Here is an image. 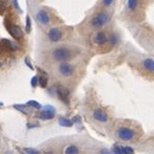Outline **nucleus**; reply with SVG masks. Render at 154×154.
Returning a JSON list of instances; mask_svg holds the SVG:
<instances>
[{
  "label": "nucleus",
  "mask_w": 154,
  "mask_h": 154,
  "mask_svg": "<svg viewBox=\"0 0 154 154\" xmlns=\"http://www.w3.org/2000/svg\"><path fill=\"white\" fill-rule=\"evenodd\" d=\"M116 135L120 141L123 142H133L137 139L139 132L134 126L130 125H120L116 130Z\"/></svg>",
  "instance_id": "nucleus-1"
},
{
  "label": "nucleus",
  "mask_w": 154,
  "mask_h": 154,
  "mask_svg": "<svg viewBox=\"0 0 154 154\" xmlns=\"http://www.w3.org/2000/svg\"><path fill=\"white\" fill-rule=\"evenodd\" d=\"M73 56V51L65 46L57 47L52 51V57L57 62H68Z\"/></svg>",
  "instance_id": "nucleus-2"
},
{
  "label": "nucleus",
  "mask_w": 154,
  "mask_h": 154,
  "mask_svg": "<svg viewBox=\"0 0 154 154\" xmlns=\"http://www.w3.org/2000/svg\"><path fill=\"white\" fill-rule=\"evenodd\" d=\"M109 19H110L109 14L103 11V12L96 14V15L90 20L89 25L92 27V28H96V29L101 28V27H103L106 23H108Z\"/></svg>",
  "instance_id": "nucleus-3"
},
{
  "label": "nucleus",
  "mask_w": 154,
  "mask_h": 154,
  "mask_svg": "<svg viewBox=\"0 0 154 154\" xmlns=\"http://www.w3.org/2000/svg\"><path fill=\"white\" fill-rule=\"evenodd\" d=\"M58 72L63 77H71L75 72V68L68 62H60L58 65Z\"/></svg>",
  "instance_id": "nucleus-4"
},
{
  "label": "nucleus",
  "mask_w": 154,
  "mask_h": 154,
  "mask_svg": "<svg viewBox=\"0 0 154 154\" xmlns=\"http://www.w3.org/2000/svg\"><path fill=\"white\" fill-rule=\"evenodd\" d=\"M108 38H109V35L105 32L103 30H99L97 32H95L93 35L92 41L95 45H98V46H103L106 43H108Z\"/></svg>",
  "instance_id": "nucleus-5"
},
{
  "label": "nucleus",
  "mask_w": 154,
  "mask_h": 154,
  "mask_svg": "<svg viewBox=\"0 0 154 154\" xmlns=\"http://www.w3.org/2000/svg\"><path fill=\"white\" fill-rule=\"evenodd\" d=\"M5 27H6V30L8 31V33H10L15 40L19 41L23 38V31H22V29L20 28L19 26L16 25V24H13V23H11V22H8V23H6Z\"/></svg>",
  "instance_id": "nucleus-6"
},
{
  "label": "nucleus",
  "mask_w": 154,
  "mask_h": 154,
  "mask_svg": "<svg viewBox=\"0 0 154 154\" xmlns=\"http://www.w3.org/2000/svg\"><path fill=\"white\" fill-rule=\"evenodd\" d=\"M92 117L95 121L99 122V123H106V122L108 121V119H109L108 114L101 107L95 108L92 112Z\"/></svg>",
  "instance_id": "nucleus-7"
},
{
  "label": "nucleus",
  "mask_w": 154,
  "mask_h": 154,
  "mask_svg": "<svg viewBox=\"0 0 154 154\" xmlns=\"http://www.w3.org/2000/svg\"><path fill=\"white\" fill-rule=\"evenodd\" d=\"M47 35H48L49 40L52 43H57L63 38V31L57 27H52V28L49 29Z\"/></svg>",
  "instance_id": "nucleus-8"
},
{
  "label": "nucleus",
  "mask_w": 154,
  "mask_h": 154,
  "mask_svg": "<svg viewBox=\"0 0 154 154\" xmlns=\"http://www.w3.org/2000/svg\"><path fill=\"white\" fill-rule=\"evenodd\" d=\"M56 95L60 98V100L62 102H64L66 104L69 103V97H70V92L69 90L66 87H63V85H60L56 89Z\"/></svg>",
  "instance_id": "nucleus-9"
},
{
  "label": "nucleus",
  "mask_w": 154,
  "mask_h": 154,
  "mask_svg": "<svg viewBox=\"0 0 154 154\" xmlns=\"http://www.w3.org/2000/svg\"><path fill=\"white\" fill-rule=\"evenodd\" d=\"M1 44L2 46L4 47L5 49L10 51H18V50H21V47L17 44V43L13 42V41L8 40V38H2L1 40Z\"/></svg>",
  "instance_id": "nucleus-10"
},
{
  "label": "nucleus",
  "mask_w": 154,
  "mask_h": 154,
  "mask_svg": "<svg viewBox=\"0 0 154 154\" xmlns=\"http://www.w3.org/2000/svg\"><path fill=\"white\" fill-rule=\"evenodd\" d=\"M35 17H37L38 21L40 22V23L44 24V25H47V24H49V22H50V16H49V14L45 10H38Z\"/></svg>",
  "instance_id": "nucleus-11"
},
{
  "label": "nucleus",
  "mask_w": 154,
  "mask_h": 154,
  "mask_svg": "<svg viewBox=\"0 0 154 154\" xmlns=\"http://www.w3.org/2000/svg\"><path fill=\"white\" fill-rule=\"evenodd\" d=\"M142 68L149 73H154V60L150 57H145L142 60Z\"/></svg>",
  "instance_id": "nucleus-12"
},
{
  "label": "nucleus",
  "mask_w": 154,
  "mask_h": 154,
  "mask_svg": "<svg viewBox=\"0 0 154 154\" xmlns=\"http://www.w3.org/2000/svg\"><path fill=\"white\" fill-rule=\"evenodd\" d=\"M37 117L41 120H52L54 117H55V112L43 109L42 112H38V114L37 115Z\"/></svg>",
  "instance_id": "nucleus-13"
},
{
  "label": "nucleus",
  "mask_w": 154,
  "mask_h": 154,
  "mask_svg": "<svg viewBox=\"0 0 154 154\" xmlns=\"http://www.w3.org/2000/svg\"><path fill=\"white\" fill-rule=\"evenodd\" d=\"M112 152L114 153H122V154H128L133 153V149L130 147H124V146H115L112 148Z\"/></svg>",
  "instance_id": "nucleus-14"
},
{
  "label": "nucleus",
  "mask_w": 154,
  "mask_h": 154,
  "mask_svg": "<svg viewBox=\"0 0 154 154\" xmlns=\"http://www.w3.org/2000/svg\"><path fill=\"white\" fill-rule=\"evenodd\" d=\"M140 0H127V8L130 12H135L139 8Z\"/></svg>",
  "instance_id": "nucleus-15"
},
{
  "label": "nucleus",
  "mask_w": 154,
  "mask_h": 154,
  "mask_svg": "<svg viewBox=\"0 0 154 154\" xmlns=\"http://www.w3.org/2000/svg\"><path fill=\"white\" fill-rule=\"evenodd\" d=\"M64 152L66 154H77L79 153L80 151H79V148L75 145H70V146H68L67 148L65 149Z\"/></svg>",
  "instance_id": "nucleus-16"
},
{
  "label": "nucleus",
  "mask_w": 154,
  "mask_h": 154,
  "mask_svg": "<svg viewBox=\"0 0 154 154\" xmlns=\"http://www.w3.org/2000/svg\"><path fill=\"white\" fill-rule=\"evenodd\" d=\"M46 75L47 74L45 73L44 75H41L38 77V85H40L42 89H45V88L48 85V77Z\"/></svg>",
  "instance_id": "nucleus-17"
},
{
  "label": "nucleus",
  "mask_w": 154,
  "mask_h": 154,
  "mask_svg": "<svg viewBox=\"0 0 154 154\" xmlns=\"http://www.w3.org/2000/svg\"><path fill=\"white\" fill-rule=\"evenodd\" d=\"M58 122H60V125L64 126V127H71V126H73V122L64 117H60L58 119Z\"/></svg>",
  "instance_id": "nucleus-18"
},
{
  "label": "nucleus",
  "mask_w": 154,
  "mask_h": 154,
  "mask_svg": "<svg viewBox=\"0 0 154 154\" xmlns=\"http://www.w3.org/2000/svg\"><path fill=\"white\" fill-rule=\"evenodd\" d=\"M26 105L27 106H30V107H33V108H35V109H42V105H41L40 103L37 102L35 100H29V101H27V103H26Z\"/></svg>",
  "instance_id": "nucleus-19"
},
{
  "label": "nucleus",
  "mask_w": 154,
  "mask_h": 154,
  "mask_svg": "<svg viewBox=\"0 0 154 154\" xmlns=\"http://www.w3.org/2000/svg\"><path fill=\"white\" fill-rule=\"evenodd\" d=\"M25 29H26V32L29 33L31 31V19L28 15L26 16V21H25Z\"/></svg>",
  "instance_id": "nucleus-20"
},
{
  "label": "nucleus",
  "mask_w": 154,
  "mask_h": 154,
  "mask_svg": "<svg viewBox=\"0 0 154 154\" xmlns=\"http://www.w3.org/2000/svg\"><path fill=\"white\" fill-rule=\"evenodd\" d=\"M14 107H15L16 109L20 110V112H23V114H25V115H28V112H27L26 110L22 109V108L26 107V104H25V105H24V104H15V105H14Z\"/></svg>",
  "instance_id": "nucleus-21"
},
{
  "label": "nucleus",
  "mask_w": 154,
  "mask_h": 154,
  "mask_svg": "<svg viewBox=\"0 0 154 154\" xmlns=\"http://www.w3.org/2000/svg\"><path fill=\"white\" fill-rule=\"evenodd\" d=\"M23 151L28 154H40V151H38L37 149H33V148H24Z\"/></svg>",
  "instance_id": "nucleus-22"
},
{
  "label": "nucleus",
  "mask_w": 154,
  "mask_h": 154,
  "mask_svg": "<svg viewBox=\"0 0 154 154\" xmlns=\"http://www.w3.org/2000/svg\"><path fill=\"white\" fill-rule=\"evenodd\" d=\"M6 11V4L3 0H0V15H4Z\"/></svg>",
  "instance_id": "nucleus-23"
},
{
  "label": "nucleus",
  "mask_w": 154,
  "mask_h": 154,
  "mask_svg": "<svg viewBox=\"0 0 154 154\" xmlns=\"http://www.w3.org/2000/svg\"><path fill=\"white\" fill-rule=\"evenodd\" d=\"M12 1H13V4H14V6H15L16 10H17L20 14L23 13V11L21 10V6H20V4H19V1H18V0H12Z\"/></svg>",
  "instance_id": "nucleus-24"
},
{
  "label": "nucleus",
  "mask_w": 154,
  "mask_h": 154,
  "mask_svg": "<svg viewBox=\"0 0 154 154\" xmlns=\"http://www.w3.org/2000/svg\"><path fill=\"white\" fill-rule=\"evenodd\" d=\"M30 85L32 88H35L37 85H38V76H33L31 78V81H30Z\"/></svg>",
  "instance_id": "nucleus-25"
},
{
  "label": "nucleus",
  "mask_w": 154,
  "mask_h": 154,
  "mask_svg": "<svg viewBox=\"0 0 154 154\" xmlns=\"http://www.w3.org/2000/svg\"><path fill=\"white\" fill-rule=\"evenodd\" d=\"M24 63H25V65H26L27 67H28L30 70H35V67H33L32 64L30 63V60H29L28 56H26V57H25V60H24Z\"/></svg>",
  "instance_id": "nucleus-26"
},
{
  "label": "nucleus",
  "mask_w": 154,
  "mask_h": 154,
  "mask_svg": "<svg viewBox=\"0 0 154 154\" xmlns=\"http://www.w3.org/2000/svg\"><path fill=\"white\" fill-rule=\"evenodd\" d=\"M114 1L115 0H102V3L105 8H108V6H110L112 3H114Z\"/></svg>",
  "instance_id": "nucleus-27"
},
{
  "label": "nucleus",
  "mask_w": 154,
  "mask_h": 154,
  "mask_svg": "<svg viewBox=\"0 0 154 154\" xmlns=\"http://www.w3.org/2000/svg\"><path fill=\"white\" fill-rule=\"evenodd\" d=\"M43 109H45V110H49V112H55V108H54V106H52V105H45L44 107H43Z\"/></svg>",
  "instance_id": "nucleus-28"
},
{
  "label": "nucleus",
  "mask_w": 154,
  "mask_h": 154,
  "mask_svg": "<svg viewBox=\"0 0 154 154\" xmlns=\"http://www.w3.org/2000/svg\"><path fill=\"white\" fill-rule=\"evenodd\" d=\"M35 128V127H38V123H28V124H27V128H29V129H30V128Z\"/></svg>",
  "instance_id": "nucleus-29"
},
{
  "label": "nucleus",
  "mask_w": 154,
  "mask_h": 154,
  "mask_svg": "<svg viewBox=\"0 0 154 154\" xmlns=\"http://www.w3.org/2000/svg\"><path fill=\"white\" fill-rule=\"evenodd\" d=\"M1 52H2V46L0 45V54H1Z\"/></svg>",
  "instance_id": "nucleus-30"
},
{
  "label": "nucleus",
  "mask_w": 154,
  "mask_h": 154,
  "mask_svg": "<svg viewBox=\"0 0 154 154\" xmlns=\"http://www.w3.org/2000/svg\"><path fill=\"white\" fill-rule=\"evenodd\" d=\"M2 106H3V103H2V102H0V107H2Z\"/></svg>",
  "instance_id": "nucleus-31"
},
{
  "label": "nucleus",
  "mask_w": 154,
  "mask_h": 154,
  "mask_svg": "<svg viewBox=\"0 0 154 154\" xmlns=\"http://www.w3.org/2000/svg\"><path fill=\"white\" fill-rule=\"evenodd\" d=\"M2 66H3V64H2V63H0V68H1Z\"/></svg>",
  "instance_id": "nucleus-32"
}]
</instances>
